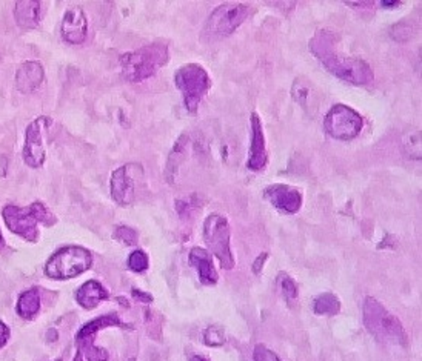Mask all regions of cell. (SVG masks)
I'll return each mask as SVG.
<instances>
[{"mask_svg":"<svg viewBox=\"0 0 422 361\" xmlns=\"http://www.w3.org/2000/svg\"><path fill=\"white\" fill-rule=\"evenodd\" d=\"M191 361H207L204 357H199V356H196V357H193L191 358Z\"/></svg>","mask_w":422,"mask_h":361,"instance_id":"cell-34","label":"cell"},{"mask_svg":"<svg viewBox=\"0 0 422 361\" xmlns=\"http://www.w3.org/2000/svg\"><path fill=\"white\" fill-rule=\"evenodd\" d=\"M75 361H82V353L80 352L78 353V357H75Z\"/></svg>","mask_w":422,"mask_h":361,"instance_id":"cell-35","label":"cell"},{"mask_svg":"<svg viewBox=\"0 0 422 361\" xmlns=\"http://www.w3.org/2000/svg\"><path fill=\"white\" fill-rule=\"evenodd\" d=\"M93 257L90 252L79 246H68L51 256L45 266V274L56 280L78 277L91 268Z\"/></svg>","mask_w":422,"mask_h":361,"instance_id":"cell-6","label":"cell"},{"mask_svg":"<svg viewBox=\"0 0 422 361\" xmlns=\"http://www.w3.org/2000/svg\"><path fill=\"white\" fill-rule=\"evenodd\" d=\"M278 284L287 301H294L298 299V286H296V283L287 274H279Z\"/></svg>","mask_w":422,"mask_h":361,"instance_id":"cell-23","label":"cell"},{"mask_svg":"<svg viewBox=\"0 0 422 361\" xmlns=\"http://www.w3.org/2000/svg\"><path fill=\"white\" fill-rule=\"evenodd\" d=\"M8 338H10V329L3 321H0V347H3L6 345Z\"/></svg>","mask_w":422,"mask_h":361,"instance_id":"cell-30","label":"cell"},{"mask_svg":"<svg viewBox=\"0 0 422 361\" xmlns=\"http://www.w3.org/2000/svg\"><path fill=\"white\" fill-rule=\"evenodd\" d=\"M364 126L362 117L350 106L336 105L327 112L324 128L327 134L336 140H351L359 136Z\"/></svg>","mask_w":422,"mask_h":361,"instance_id":"cell-9","label":"cell"},{"mask_svg":"<svg viewBox=\"0 0 422 361\" xmlns=\"http://www.w3.org/2000/svg\"><path fill=\"white\" fill-rule=\"evenodd\" d=\"M404 145H406V153L408 155L413 158H419L421 160V131H413L410 136H407Z\"/></svg>","mask_w":422,"mask_h":361,"instance_id":"cell-25","label":"cell"},{"mask_svg":"<svg viewBox=\"0 0 422 361\" xmlns=\"http://www.w3.org/2000/svg\"><path fill=\"white\" fill-rule=\"evenodd\" d=\"M267 199L272 205L285 214H296L302 205V195L298 189L288 185H272L266 189Z\"/></svg>","mask_w":422,"mask_h":361,"instance_id":"cell-13","label":"cell"},{"mask_svg":"<svg viewBox=\"0 0 422 361\" xmlns=\"http://www.w3.org/2000/svg\"><path fill=\"white\" fill-rule=\"evenodd\" d=\"M88 361H106L108 360V353H106L102 347H94L93 345L85 346Z\"/></svg>","mask_w":422,"mask_h":361,"instance_id":"cell-29","label":"cell"},{"mask_svg":"<svg viewBox=\"0 0 422 361\" xmlns=\"http://www.w3.org/2000/svg\"><path fill=\"white\" fill-rule=\"evenodd\" d=\"M190 263L198 269L200 282L205 284H214L218 282V272L214 269L211 256L209 251L194 248L190 254Z\"/></svg>","mask_w":422,"mask_h":361,"instance_id":"cell-17","label":"cell"},{"mask_svg":"<svg viewBox=\"0 0 422 361\" xmlns=\"http://www.w3.org/2000/svg\"><path fill=\"white\" fill-rule=\"evenodd\" d=\"M40 2L36 0H21L14 6V17L21 28L34 29L40 23Z\"/></svg>","mask_w":422,"mask_h":361,"instance_id":"cell-16","label":"cell"},{"mask_svg":"<svg viewBox=\"0 0 422 361\" xmlns=\"http://www.w3.org/2000/svg\"><path fill=\"white\" fill-rule=\"evenodd\" d=\"M43 77H45V74H43V66L39 62H25L16 74L17 90L23 94L34 92L42 85Z\"/></svg>","mask_w":422,"mask_h":361,"instance_id":"cell-15","label":"cell"},{"mask_svg":"<svg viewBox=\"0 0 422 361\" xmlns=\"http://www.w3.org/2000/svg\"><path fill=\"white\" fill-rule=\"evenodd\" d=\"M267 258V254H262L261 257H257L256 258V262H255V266H253V272L255 274H259L261 272V269H262V264H263V260Z\"/></svg>","mask_w":422,"mask_h":361,"instance_id":"cell-31","label":"cell"},{"mask_svg":"<svg viewBox=\"0 0 422 361\" xmlns=\"http://www.w3.org/2000/svg\"><path fill=\"white\" fill-rule=\"evenodd\" d=\"M382 6H387V8H393V6H398L399 2H381Z\"/></svg>","mask_w":422,"mask_h":361,"instance_id":"cell-33","label":"cell"},{"mask_svg":"<svg viewBox=\"0 0 422 361\" xmlns=\"http://www.w3.org/2000/svg\"><path fill=\"white\" fill-rule=\"evenodd\" d=\"M174 82L182 92L187 111L194 114L198 111L202 99L207 96V92L210 91L211 80L209 73L198 63H188V65L176 71Z\"/></svg>","mask_w":422,"mask_h":361,"instance_id":"cell-4","label":"cell"},{"mask_svg":"<svg viewBox=\"0 0 422 361\" xmlns=\"http://www.w3.org/2000/svg\"><path fill=\"white\" fill-rule=\"evenodd\" d=\"M313 309L318 315L331 316L339 314V310H341V301L338 300V297L335 294H323L314 300Z\"/></svg>","mask_w":422,"mask_h":361,"instance_id":"cell-22","label":"cell"},{"mask_svg":"<svg viewBox=\"0 0 422 361\" xmlns=\"http://www.w3.org/2000/svg\"><path fill=\"white\" fill-rule=\"evenodd\" d=\"M204 341H205V345H207V346L216 347V346H222V345H224V341H225V338H224V334L220 332L218 327H209V329H207V331H205Z\"/></svg>","mask_w":422,"mask_h":361,"instance_id":"cell-27","label":"cell"},{"mask_svg":"<svg viewBox=\"0 0 422 361\" xmlns=\"http://www.w3.org/2000/svg\"><path fill=\"white\" fill-rule=\"evenodd\" d=\"M310 49L324 66L341 80L353 85H368L373 82V69L367 62L336 51V34L333 31L319 29L310 42Z\"/></svg>","mask_w":422,"mask_h":361,"instance_id":"cell-1","label":"cell"},{"mask_svg":"<svg viewBox=\"0 0 422 361\" xmlns=\"http://www.w3.org/2000/svg\"><path fill=\"white\" fill-rule=\"evenodd\" d=\"M128 266L133 272H139V274L145 272L148 269V256L141 249L131 252V256L128 257Z\"/></svg>","mask_w":422,"mask_h":361,"instance_id":"cell-24","label":"cell"},{"mask_svg":"<svg viewBox=\"0 0 422 361\" xmlns=\"http://www.w3.org/2000/svg\"><path fill=\"white\" fill-rule=\"evenodd\" d=\"M364 323L367 331L381 343L393 346L407 345V332L401 321L371 297L364 301Z\"/></svg>","mask_w":422,"mask_h":361,"instance_id":"cell-2","label":"cell"},{"mask_svg":"<svg viewBox=\"0 0 422 361\" xmlns=\"http://www.w3.org/2000/svg\"><path fill=\"white\" fill-rule=\"evenodd\" d=\"M187 143H188V137L182 136L179 140L176 142L174 148L172 149V154H169L168 163H167V177H168L169 182H172V179H174L176 174H178V169L180 166V163L184 162Z\"/></svg>","mask_w":422,"mask_h":361,"instance_id":"cell-21","label":"cell"},{"mask_svg":"<svg viewBox=\"0 0 422 361\" xmlns=\"http://www.w3.org/2000/svg\"><path fill=\"white\" fill-rule=\"evenodd\" d=\"M204 240L209 249L219 258L224 269H231L235 266V258L230 248V226L225 217L219 214H211L204 223Z\"/></svg>","mask_w":422,"mask_h":361,"instance_id":"cell-7","label":"cell"},{"mask_svg":"<svg viewBox=\"0 0 422 361\" xmlns=\"http://www.w3.org/2000/svg\"><path fill=\"white\" fill-rule=\"evenodd\" d=\"M51 125V119L42 116L31 122L25 134V145H23V162L30 168H40L45 163V142H43V134Z\"/></svg>","mask_w":422,"mask_h":361,"instance_id":"cell-10","label":"cell"},{"mask_svg":"<svg viewBox=\"0 0 422 361\" xmlns=\"http://www.w3.org/2000/svg\"><path fill=\"white\" fill-rule=\"evenodd\" d=\"M108 326H122V323L121 320H119V316L116 314L104 315V316H100V319L93 320L88 323V325H85L78 334V343L84 347L93 345L94 335L97 334V331H100V329H104V327H108Z\"/></svg>","mask_w":422,"mask_h":361,"instance_id":"cell-19","label":"cell"},{"mask_svg":"<svg viewBox=\"0 0 422 361\" xmlns=\"http://www.w3.org/2000/svg\"><path fill=\"white\" fill-rule=\"evenodd\" d=\"M131 169H133V164H127V166L116 169L111 175V197L122 206L131 205L136 197V182L134 177L131 175Z\"/></svg>","mask_w":422,"mask_h":361,"instance_id":"cell-11","label":"cell"},{"mask_svg":"<svg viewBox=\"0 0 422 361\" xmlns=\"http://www.w3.org/2000/svg\"><path fill=\"white\" fill-rule=\"evenodd\" d=\"M167 62L168 48L162 43H153L121 57L122 75L130 82H142L154 75Z\"/></svg>","mask_w":422,"mask_h":361,"instance_id":"cell-3","label":"cell"},{"mask_svg":"<svg viewBox=\"0 0 422 361\" xmlns=\"http://www.w3.org/2000/svg\"><path fill=\"white\" fill-rule=\"evenodd\" d=\"M3 242V237H2V232H0V243Z\"/></svg>","mask_w":422,"mask_h":361,"instance_id":"cell-36","label":"cell"},{"mask_svg":"<svg viewBox=\"0 0 422 361\" xmlns=\"http://www.w3.org/2000/svg\"><path fill=\"white\" fill-rule=\"evenodd\" d=\"M62 37L71 45H79V43L85 42L86 33H88V21L85 12L82 11L79 6H73V8L65 12L64 18H62Z\"/></svg>","mask_w":422,"mask_h":361,"instance_id":"cell-12","label":"cell"},{"mask_svg":"<svg viewBox=\"0 0 422 361\" xmlns=\"http://www.w3.org/2000/svg\"><path fill=\"white\" fill-rule=\"evenodd\" d=\"M133 295L134 297H139V299L142 300V301H151V295H148V294H143V292H141V290H133Z\"/></svg>","mask_w":422,"mask_h":361,"instance_id":"cell-32","label":"cell"},{"mask_svg":"<svg viewBox=\"0 0 422 361\" xmlns=\"http://www.w3.org/2000/svg\"><path fill=\"white\" fill-rule=\"evenodd\" d=\"M56 361H62V360H56Z\"/></svg>","mask_w":422,"mask_h":361,"instance_id":"cell-37","label":"cell"},{"mask_svg":"<svg viewBox=\"0 0 422 361\" xmlns=\"http://www.w3.org/2000/svg\"><path fill=\"white\" fill-rule=\"evenodd\" d=\"M3 220L11 232L30 240V242H36L37 236H39L37 223L49 225V212L40 201H34L28 208L10 205L3 208Z\"/></svg>","mask_w":422,"mask_h":361,"instance_id":"cell-5","label":"cell"},{"mask_svg":"<svg viewBox=\"0 0 422 361\" xmlns=\"http://www.w3.org/2000/svg\"><path fill=\"white\" fill-rule=\"evenodd\" d=\"M251 14V6L245 3H222L214 10L205 25V31L214 37H226L237 29Z\"/></svg>","mask_w":422,"mask_h":361,"instance_id":"cell-8","label":"cell"},{"mask_svg":"<svg viewBox=\"0 0 422 361\" xmlns=\"http://www.w3.org/2000/svg\"><path fill=\"white\" fill-rule=\"evenodd\" d=\"M106 297H108V292H106L102 284L96 280L84 283L78 289V292H75V300L85 309H94L100 301H104Z\"/></svg>","mask_w":422,"mask_h":361,"instance_id":"cell-18","label":"cell"},{"mask_svg":"<svg viewBox=\"0 0 422 361\" xmlns=\"http://www.w3.org/2000/svg\"><path fill=\"white\" fill-rule=\"evenodd\" d=\"M40 309V295L37 292V289H30L27 292L21 295V299L17 301V312L22 319H33V316L39 312Z\"/></svg>","mask_w":422,"mask_h":361,"instance_id":"cell-20","label":"cell"},{"mask_svg":"<svg viewBox=\"0 0 422 361\" xmlns=\"http://www.w3.org/2000/svg\"><path fill=\"white\" fill-rule=\"evenodd\" d=\"M267 164V149L266 137H263L262 123L257 114L251 116V147L247 166L251 171H262Z\"/></svg>","mask_w":422,"mask_h":361,"instance_id":"cell-14","label":"cell"},{"mask_svg":"<svg viewBox=\"0 0 422 361\" xmlns=\"http://www.w3.org/2000/svg\"><path fill=\"white\" fill-rule=\"evenodd\" d=\"M253 360L255 361H281V358L276 356L274 352L267 349L266 346H256V349L253 352Z\"/></svg>","mask_w":422,"mask_h":361,"instance_id":"cell-28","label":"cell"},{"mask_svg":"<svg viewBox=\"0 0 422 361\" xmlns=\"http://www.w3.org/2000/svg\"><path fill=\"white\" fill-rule=\"evenodd\" d=\"M115 237L119 240V242H122L125 245H136L137 242V234L134 229H131V227L128 226H119L116 232H115Z\"/></svg>","mask_w":422,"mask_h":361,"instance_id":"cell-26","label":"cell"}]
</instances>
